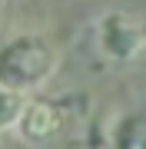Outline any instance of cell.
<instances>
[{
  "mask_svg": "<svg viewBox=\"0 0 146 149\" xmlns=\"http://www.w3.org/2000/svg\"><path fill=\"white\" fill-rule=\"evenodd\" d=\"M60 123L63 119L50 103H27L20 109V116H17V133L33 146H43L60 133Z\"/></svg>",
  "mask_w": 146,
  "mask_h": 149,
  "instance_id": "obj_3",
  "label": "cell"
},
{
  "mask_svg": "<svg viewBox=\"0 0 146 149\" xmlns=\"http://www.w3.org/2000/svg\"><path fill=\"white\" fill-rule=\"evenodd\" d=\"M57 56L50 53V47L37 37H20L7 43L0 50V83L7 90H30V86L43 83L53 70Z\"/></svg>",
  "mask_w": 146,
  "mask_h": 149,
  "instance_id": "obj_1",
  "label": "cell"
},
{
  "mask_svg": "<svg viewBox=\"0 0 146 149\" xmlns=\"http://www.w3.org/2000/svg\"><path fill=\"white\" fill-rule=\"evenodd\" d=\"M96 40H100V50L110 60L126 63V60H133L136 53H143L146 27H140V23H136L133 17H126V13H106L96 23Z\"/></svg>",
  "mask_w": 146,
  "mask_h": 149,
  "instance_id": "obj_2",
  "label": "cell"
},
{
  "mask_svg": "<svg viewBox=\"0 0 146 149\" xmlns=\"http://www.w3.org/2000/svg\"><path fill=\"white\" fill-rule=\"evenodd\" d=\"M110 149H146V113H126L110 129Z\"/></svg>",
  "mask_w": 146,
  "mask_h": 149,
  "instance_id": "obj_4",
  "label": "cell"
}]
</instances>
